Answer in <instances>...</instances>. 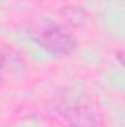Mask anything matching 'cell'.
Here are the masks:
<instances>
[{
	"label": "cell",
	"instance_id": "2",
	"mask_svg": "<svg viewBox=\"0 0 125 127\" xmlns=\"http://www.w3.org/2000/svg\"><path fill=\"white\" fill-rule=\"evenodd\" d=\"M58 112L69 127H104L102 108L83 90L68 92L59 102Z\"/></svg>",
	"mask_w": 125,
	"mask_h": 127
},
{
	"label": "cell",
	"instance_id": "3",
	"mask_svg": "<svg viewBox=\"0 0 125 127\" xmlns=\"http://www.w3.org/2000/svg\"><path fill=\"white\" fill-rule=\"evenodd\" d=\"M4 66H6V58H4V53L0 52V87H1V83H3V71H4Z\"/></svg>",
	"mask_w": 125,
	"mask_h": 127
},
{
	"label": "cell",
	"instance_id": "1",
	"mask_svg": "<svg viewBox=\"0 0 125 127\" xmlns=\"http://www.w3.org/2000/svg\"><path fill=\"white\" fill-rule=\"evenodd\" d=\"M27 31L32 43H35L40 49L53 58L71 56L77 49L75 37L66 31L61 24L49 18L32 21Z\"/></svg>",
	"mask_w": 125,
	"mask_h": 127
}]
</instances>
